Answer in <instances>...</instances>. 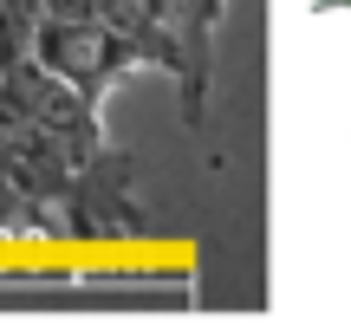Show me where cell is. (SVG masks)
I'll use <instances>...</instances> for the list:
<instances>
[{
	"label": "cell",
	"mask_w": 351,
	"mask_h": 325,
	"mask_svg": "<svg viewBox=\"0 0 351 325\" xmlns=\"http://www.w3.org/2000/svg\"><path fill=\"white\" fill-rule=\"evenodd\" d=\"M345 7H351V0H345Z\"/></svg>",
	"instance_id": "1"
}]
</instances>
